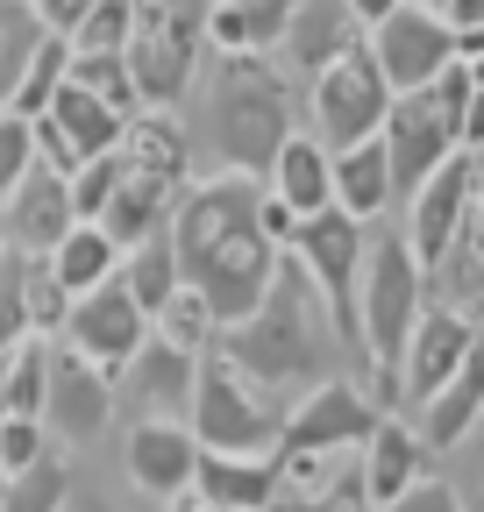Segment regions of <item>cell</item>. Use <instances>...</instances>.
<instances>
[{"label":"cell","instance_id":"484cf974","mask_svg":"<svg viewBox=\"0 0 484 512\" xmlns=\"http://www.w3.org/2000/svg\"><path fill=\"white\" fill-rule=\"evenodd\" d=\"M392 200H399V192H392V157H385V143H363V150L335 157V207H342L356 228H371Z\"/></svg>","mask_w":484,"mask_h":512},{"label":"cell","instance_id":"4fadbf2b","mask_svg":"<svg viewBox=\"0 0 484 512\" xmlns=\"http://www.w3.org/2000/svg\"><path fill=\"white\" fill-rule=\"evenodd\" d=\"M378 406L356 392V384H321L314 399H299L292 420H285V441H278V456H356L363 441L378 434Z\"/></svg>","mask_w":484,"mask_h":512},{"label":"cell","instance_id":"5bb4252c","mask_svg":"<svg viewBox=\"0 0 484 512\" xmlns=\"http://www.w3.org/2000/svg\"><path fill=\"white\" fill-rule=\"evenodd\" d=\"M470 342H477V320H470V313H456V306H428V313H420V328H413L406 363H399V399H406V406H435V399H442V384L463 370Z\"/></svg>","mask_w":484,"mask_h":512},{"label":"cell","instance_id":"e0dca14e","mask_svg":"<svg viewBox=\"0 0 484 512\" xmlns=\"http://www.w3.org/2000/svg\"><path fill=\"white\" fill-rule=\"evenodd\" d=\"M0 214H8V249H15V256H57V242L79 228V214H72V178H57V171L36 164Z\"/></svg>","mask_w":484,"mask_h":512},{"label":"cell","instance_id":"7c38bea8","mask_svg":"<svg viewBox=\"0 0 484 512\" xmlns=\"http://www.w3.org/2000/svg\"><path fill=\"white\" fill-rule=\"evenodd\" d=\"M470 192H477V157L463 150V157H449L428 185L406 200V249H413V264L420 271H442L449 256H456V242H463V221H470Z\"/></svg>","mask_w":484,"mask_h":512},{"label":"cell","instance_id":"d6986e66","mask_svg":"<svg viewBox=\"0 0 484 512\" xmlns=\"http://www.w3.org/2000/svg\"><path fill=\"white\" fill-rule=\"evenodd\" d=\"M363 8H349V0H299L292 8V29H285V57L307 72V86L321 72H335V64L349 50H363Z\"/></svg>","mask_w":484,"mask_h":512},{"label":"cell","instance_id":"30bf717a","mask_svg":"<svg viewBox=\"0 0 484 512\" xmlns=\"http://www.w3.org/2000/svg\"><path fill=\"white\" fill-rule=\"evenodd\" d=\"M385 114H392V86L371 64V50H349L335 72L314 79V143L328 157H349L363 143L385 136Z\"/></svg>","mask_w":484,"mask_h":512},{"label":"cell","instance_id":"3957f363","mask_svg":"<svg viewBox=\"0 0 484 512\" xmlns=\"http://www.w3.org/2000/svg\"><path fill=\"white\" fill-rule=\"evenodd\" d=\"M292 143V100L271 57H214L193 86V150L214 157V178L271 185L278 150Z\"/></svg>","mask_w":484,"mask_h":512},{"label":"cell","instance_id":"e575fe53","mask_svg":"<svg viewBox=\"0 0 484 512\" xmlns=\"http://www.w3.org/2000/svg\"><path fill=\"white\" fill-rule=\"evenodd\" d=\"M36 171V121L0 114V207L15 200V185Z\"/></svg>","mask_w":484,"mask_h":512},{"label":"cell","instance_id":"4dcf8cb0","mask_svg":"<svg viewBox=\"0 0 484 512\" xmlns=\"http://www.w3.org/2000/svg\"><path fill=\"white\" fill-rule=\"evenodd\" d=\"M0 512H72V470H65V456L50 448L36 470H22L8 484V498H0Z\"/></svg>","mask_w":484,"mask_h":512},{"label":"cell","instance_id":"52a82bcc","mask_svg":"<svg viewBox=\"0 0 484 512\" xmlns=\"http://www.w3.org/2000/svg\"><path fill=\"white\" fill-rule=\"evenodd\" d=\"M200 50H207V8H136L129 86H136L143 114H178L193 100Z\"/></svg>","mask_w":484,"mask_h":512},{"label":"cell","instance_id":"b9f144b4","mask_svg":"<svg viewBox=\"0 0 484 512\" xmlns=\"http://www.w3.org/2000/svg\"><path fill=\"white\" fill-rule=\"evenodd\" d=\"M72 512H114L107 498H72Z\"/></svg>","mask_w":484,"mask_h":512},{"label":"cell","instance_id":"8fae6325","mask_svg":"<svg viewBox=\"0 0 484 512\" xmlns=\"http://www.w3.org/2000/svg\"><path fill=\"white\" fill-rule=\"evenodd\" d=\"M143 342H150V313L129 299V285H121V278H107L100 292L72 299V320H65V349H72V356H86L93 370L121 377V370H129V363L143 356Z\"/></svg>","mask_w":484,"mask_h":512},{"label":"cell","instance_id":"f546056e","mask_svg":"<svg viewBox=\"0 0 484 512\" xmlns=\"http://www.w3.org/2000/svg\"><path fill=\"white\" fill-rule=\"evenodd\" d=\"M43 50V22L36 8H15V0H0V114L15 107L22 93V72H29V57Z\"/></svg>","mask_w":484,"mask_h":512},{"label":"cell","instance_id":"cb8c5ba5","mask_svg":"<svg viewBox=\"0 0 484 512\" xmlns=\"http://www.w3.org/2000/svg\"><path fill=\"white\" fill-rule=\"evenodd\" d=\"M193 505H207V512H271V505H278V463H250V456H200Z\"/></svg>","mask_w":484,"mask_h":512},{"label":"cell","instance_id":"d4e9b609","mask_svg":"<svg viewBox=\"0 0 484 512\" xmlns=\"http://www.w3.org/2000/svg\"><path fill=\"white\" fill-rule=\"evenodd\" d=\"M477 420H484V328H477L463 370L442 384V399H435V406H420V441H428V448H456Z\"/></svg>","mask_w":484,"mask_h":512},{"label":"cell","instance_id":"1f68e13d","mask_svg":"<svg viewBox=\"0 0 484 512\" xmlns=\"http://www.w3.org/2000/svg\"><path fill=\"white\" fill-rule=\"evenodd\" d=\"M22 313H29V335H65V320H72V292L57 285V271L43 264V256H29V271H22Z\"/></svg>","mask_w":484,"mask_h":512},{"label":"cell","instance_id":"ab89813d","mask_svg":"<svg viewBox=\"0 0 484 512\" xmlns=\"http://www.w3.org/2000/svg\"><path fill=\"white\" fill-rule=\"evenodd\" d=\"M392 512H463V498H456L442 477H420V484H413V491H406Z\"/></svg>","mask_w":484,"mask_h":512},{"label":"cell","instance_id":"277c9868","mask_svg":"<svg viewBox=\"0 0 484 512\" xmlns=\"http://www.w3.org/2000/svg\"><path fill=\"white\" fill-rule=\"evenodd\" d=\"M292 406H278L271 392H257L221 349L200 356V384H193V441L207 456H250V463H278V441H285Z\"/></svg>","mask_w":484,"mask_h":512},{"label":"cell","instance_id":"ee69618b","mask_svg":"<svg viewBox=\"0 0 484 512\" xmlns=\"http://www.w3.org/2000/svg\"><path fill=\"white\" fill-rule=\"evenodd\" d=\"M0 256H8V214H0Z\"/></svg>","mask_w":484,"mask_h":512},{"label":"cell","instance_id":"ac0fdd59","mask_svg":"<svg viewBox=\"0 0 484 512\" xmlns=\"http://www.w3.org/2000/svg\"><path fill=\"white\" fill-rule=\"evenodd\" d=\"M193 384H200V356L171 349V342H143V356L121 370V392H129L136 420H186L193 413ZM114 392V399H121Z\"/></svg>","mask_w":484,"mask_h":512},{"label":"cell","instance_id":"60d3db41","mask_svg":"<svg viewBox=\"0 0 484 512\" xmlns=\"http://www.w3.org/2000/svg\"><path fill=\"white\" fill-rule=\"evenodd\" d=\"M463 150L484 157V93L477 86H470V114H463Z\"/></svg>","mask_w":484,"mask_h":512},{"label":"cell","instance_id":"bcb514c9","mask_svg":"<svg viewBox=\"0 0 484 512\" xmlns=\"http://www.w3.org/2000/svg\"><path fill=\"white\" fill-rule=\"evenodd\" d=\"M193 512H207V505H193Z\"/></svg>","mask_w":484,"mask_h":512},{"label":"cell","instance_id":"9a60e30c","mask_svg":"<svg viewBox=\"0 0 484 512\" xmlns=\"http://www.w3.org/2000/svg\"><path fill=\"white\" fill-rule=\"evenodd\" d=\"M200 456H207V448L193 441L186 420H136V427H129V448H121L129 484H136L143 498H193Z\"/></svg>","mask_w":484,"mask_h":512},{"label":"cell","instance_id":"5b68a950","mask_svg":"<svg viewBox=\"0 0 484 512\" xmlns=\"http://www.w3.org/2000/svg\"><path fill=\"white\" fill-rule=\"evenodd\" d=\"M463 114H470V64H449L435 86L399 93L385 114V157H392V192L413 200L449 157H463Z\"/></svg>","mask_w":484,"mask_h":512},{"label":"cell","instance_id":"d590c367","mask_svg":"<svg viewBox=\"0 0 484 512\" xmlns=\"http://www.w3.org/2000/svg\"><path fill=\"white\" fill-rule=\"evenodd\" d=\"M114 185H121V150H114V157H93V164H79V171H72V214L100 228V214L114 207Z\"/></svg>","mask_w":484,"mask_h":512},{"label":"cell","instance_id":"74e56055","mask_svg":"<svg viewBox=\"0 0 484 512\" xmlns=\"http://www.w3.org/2000/svg\"><path fill=\"white\" fill-rule=\"evenodd\" d=\"M50 456V427L43 420H0V463H8V477L36 470Z\"/></svg>","mask_w":484,"mask_h":512},{"label":"cell","instance_id":"83f0119b","mask_svg":"<svg viewBox=\"0 0 484 512\" xmlns=\"http://www.w3.org/2000/svg\"><path fill=\"white\" fill-rule=\"evenodd\" d=\"M121 285H129V299L157 320L178 292H186V278H178V249H171V228L164 235H150L143 249H129L121 256Z\"/></svg>","mask_w":484,"mask_h":512},{"label":"cell","instance_id":"44dd1931","mask_svg":"<svg viewBox=\"0 0 484 512\" xmlns=\"http://www.w3.org/2000/svg\"><path fill=\"white\" fill-rule=\"evenodd\" d=\"M285 29H292L285 0H214L207 8L214 57H271V50H285Z\"/></svg>","mask_w":484,"mask_h":512},{"label":"cell","instance_id":"4316f807","mask_svg":"<svg viewBox=\"0 0 484 512\" xmlns=\"http://www.w3.org/2000/svg\"><path fill=\"white\" fill-rule=\"evenodd\" d=\"M43 264L57 271V285H65L72 299H86V292H100L107 278H121V249H114V235H107V228L79 221L65 242H57V256H43Z\"/></svg>","mask_w":484,"mask_h":512},{"label":"cell","instance_id":"8d00e7d4","mask_svg":"<svg viewBox=\"0 0 484 512\" xmlns=\"http://www.w3.org/2000/svg\"><path fill=\"white\" fill-rule=\"evenodd\" d=\"M22 271H29V256H0V356H8L15 342H29V313H22Z\"/></svg>","mask_w":484,"mask_h":512},{"label":"cell","instance_id":"f35d334b","mask_svg":"<svg viewBox=\"0 0 484 512\" xmlns=\"http://www.w3.org/2000/svg\"><path fill=\"white\" fill-rule=\"evenodd\" d=\"M86 15H93V0H43V8H36L43 36H57V43H72L86 29Z\"/></svg>","mask_w":484,"mask_h":512},{"label":"cell","instance_id":"8992f818","mask_svg":"<svg viewBox=\"0 0 484 512\" xmlns=\"http://www.w3.org/2000/svg\"><path fill=\"white\" fill-rule=\"evenodd\" d=\"M428 313V271L413 264L406 235H378L363 256V292H356V320H363V356L378 363L385 392H399V363L413 349V328Z\"/></svg>","mask_w":484,"mask_h":512},{"label":"cell","instance_id":"7bdbcfd3","mask_svg":"<svg viewBox=\"0 0 484 512\" xmlns=\"http://www.w3.org/2000/svg\"><path fill=\"white\" fill-rule=\"evenodd\" d=\"M0 420H8V377H0Z\"/></svg>","mask_w":484,"mask_h":512},{"label":"cell","instance_id":"ffe728a7","mask_svg":"<svg viewBox=\"0 0 484 512\" xmlns=\"http://www.w3.org/2000/svg\"><path fill=\"white\" fill-rule=\"evenodd\" d=\"M178 200H186V185H178V178H157V171H143V164L121 157V185H114V207L100 214V228L114 235L121 256H129V249H143L150 235L171 228Z\"/></svg>","mask_w":484,"mask_h":512},{"label":"cell","instance_id":"f1b7e54d","mask_svg":"<svg viewBox=\"0 0 484 512\" xmlns=\"http://www.w3.org/2000/svg\"><path fill=\"white\" fill-rule=\"evenodd\" d=\"M0 377H8V420H43V392H50V342L29 335L0 356Z\"/></svg>","mask_w":484,"mask_h":512},{"label":"cell","instance_id":"9c48e42d","mask_svg":"<svg viewBox=\"0 0 484 512\" xmlns=\"http://www.w3.org/2000/svg\"><path fill=\"white\" fill-rule=\"evenodd\" d=\"M292 256H299V271L314 278L328 320H335V335L349 349H363V320H356V292H363V256H371V235H363L342 207L314 214V221H299L292 235Z\"/></svg>","mask_w":484,"mask_h":512},{"label":"cell","instance_id":"f6af8a7d","mask_svg":"<svg viewBox=\"0 0 484 512\" xmlns=\"http://www.w3.org/2000/svg\"><path fill=\"white\" fill-rule=\"evenodd\" d=\"M8 484H15V477H8V463H0V498H8Z\"/></svg>","mask_w":484,"mask_h":512},{"label":"cell","instance_id":"7402d4cb","mask_svg":"<svg viewBox=\"0 0 484 512\" xmlns=\"http://www.w3.org/2000/svg\"><path fill=\"white\" fill-rule=\"evenodd\" d=\"M420 456H428V441H420L406 420H392V413H385V420H378V434L363 441V456H356V463H363V491H371V505H378V512H392V505L420 484Z\"/></svg>","mask_w":484,"mask_h":512},{"label":"cell","instance_id":"603a6c76","mask_svg":"<svg viewBox=\"0 0 484 512\" xmlns=\"http://www.w3.org/2000/svg\"><path fill=\"white\" fill-rule=\"evenodd\" d=\"M264 192H271L278 207H292V221H314V214L335 207V157H328L314 136H292V143L278 150Z\"/></svg>","mask_w":484,"mask_h":512},{"label":"cell","instance_id":"7a4b0ae2","mask_svg":"<svg viewBox=\"0 0 484 512\" xmlns=\"http://www.w3.org/2000/svg\"><path fill=\"white\" fill-rule=\"evenodd\" d=\"M214 349L257 384V392H271L278 406L292 399H314L321 384H335L342 377V335H335V320H328V306H321V292H314V278L299 271V256L285 249L278 256V278H271V292H264V306L242 320V328H228V335H214Z\"/></svg>","mask_w":484,"mask_h":512},{"label":"cell","instance_id":"d6a6232c","mask_svg":"<svg viewBox=\"0 0 484 512\" xmlns=\"http://www.w3.org/2000/svg\"><path fill=\"white\" fill-rule=\"evenodd\" d=\"M65 86H79V93H93V100H107L114 114H143V100H136V86H129V57H79L72 50V79Z\"/></svg>","mask_w":484,"mask_h":512},{"label":"cell","instance_id":"2e32d148","mask_svg":"<svg viewBox=\"0 0 484 512\" xmlns=\"http://www.w3.org/2000/svg\"><path fill=\"white\" fill-rule=\"evenodd\" d=\"M107 420H114V377L72 349H50V392H43L50 441H93Z\"/></svg>","mask_w":484,"mask_h":512},{"label":"cell","instance_id":"ba28073f","mask_svg":"<svg viewBox=\"0 0 484 512\" xmlns=\"http://www.w3.org/2000/svg\"><path fill=\"white\" fill-rule=\"evenodd\" d=\"M363 50H371V64L385 72L392 100L399 93H420V86H435L456 57V36L442 22V8H420V0H385V8H363Z\"/></svg>","mask_w":484,"mask_h":512},{"label":"cell","instance_id":"836d02e7","mask_svg":"<svg viewBox=\"0 0 484 512\" xmlns=\"http://www.w3.org/2000/svg\"><path fill=\"white\" fill-rule=\"evenodd\" d=\"M129 36H136V8H129V0H93V15L72 36V50L79 57H129Z\"/></svg>","mask_w":484,"mask_h":512},{"label":"cell","instance_id":"6da1fadb","mask_svg":"<svg viewBox=\"0 0 484 512\" xmlns=\"http://www.w3.org/2000/svg\"><path fill=\"white\" fill-rule=\"evenodd\" d=\"M171 249H178V278H186V292L207 306L214 335L242 328L271 278H278V242L264 235V185L250 178H193L186 200H178L171 214Z\"/></svg>","mask_w":484,"mask_h":512}]
</instances>
